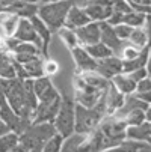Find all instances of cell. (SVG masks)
<instances>
[{
	"mask_svg": "<svg viewBox=\"0 0 151 152\" xmlns=\"http://www.w3.org/2000/svg\"><path fill=\"white\" fill-rule=\"evenodd\" d=\"M83 140H85V136L83 134L73 133L71 136L63 139L59 152H80V145H82Z\"/></svg>",
	"mask_w": 151,
	"mask_h": 152,
	"instance_id": "obj_24",
	"label": "cell"
},
{
	"mask_svg": "<svg viewBox=\"0 0 151 152\" xmlns=\"http://www.w3.org/2000/svg\"><path fill=\"white\" fill-rule=\"evenodd\" d=\"M147 15L148 14H141V12H127L122 15V24H127L130 27H142L145 24V20H147Z\"/></svg>",
	"mask_w": 151,
	"mask_h": 152,
	"instance_id": "obj_29",
	"label": "cell"
},
{
	"mask_svg": "<svg viewBox=\"0 0 151 152\" xmlns=\"http://www.w3.org/2000/svg\"><path fill=\"white\" fill-rule=\"evenodd\" d=\"M17 0H0V5H2V8H3V11L6 9V8H9L12 3H15Z\"/></svg>",
	"mask_w": 151,
	"mask_h": 152,
	"instance_id": "obj_40",
	"label": "cell"
},
{
	"mask_svg": "<svg viewBox=\"0 0 151 152\" xmlns=\"http://www.w3.org/2000/svg\"><path fill=\"white\" fill-rule=\"evenodd\" d=\"M91 21H106L112 14L110 0H89L83 8Z\"/></svg>",
	"mask_w": 151,
	"mask_h": 152,
	"instance_id": "obj_9",
	"label": "cell"
},
{
	"mask_svg": "<svg viewBox=\"0 0 151 152\" xmlns=\"http://www.w3.org/2000/svg\"><path fill=\"white\" fill-rule=\"evenodd\" d=\"M80 152H103V134L100 128L94 129L89 139L85 136V140L80 145Z\"/></svg>",
	"mask_w": 151,
	"mask_h": 152,
	"instance_id": "obj_20",
	"label": "cell"
},
{
	"mask_svg": "<svg viewBox=\"0 0 151 152\" xmlns=\"http://www.w3.org/2000/svg\"><path fill=\"white\" fill-rule=\"evenodd\" d=\"M106 112L104 96L98 99L94 107H83L80 104H74V133L88 136L100 125V121Z\"/></svg>",
	"mask_w": 151,
	"mask_h": 152,
	"instance_id": "obj_2",
	"label": "cell"
},
{
	"mask_svg": "<svg viewBox=\"0 0 151 152\" xmlns=\"http://www.w3.org/2000/svg\"><path fill=\"white\" fill-rule=\"evenodd\" d=\"M74 104L76 102L73 98H70L68 95L63 94L62 99H60L59 110L53 119L56 133L59 136H62L63 139L74 133Z\"/></svg>",
	"mask_w": 151,
	"mask_h": 152,
	"instance_id": "obj_6",
	"label": "cell"
},
{
	"mask_svg": "<svg viewBox=\"0 0 151 152\" xmlns=\"http://www.w3.org/2000/svg\"><path fill=\"white\" fill-rule=\"evenodd\" d=\"M15 63L3 50H0V78H15Z\"/></svg>",
	"mask_w": 151,
	"mask_h": 152,
	"instance_id": "obj_23",
	"label": "cell"
},
{
	"mask_svg": "<svg viewBox=\"0 0 151 152\" xmlns=\"http://www.w3.org/2000/svg\"><path fill=\"white\" fill-rule=\"evenodd\" d=\"M17 41L20 42H30V44L36 45L39 50H41V45H42V42L41 39L38 38L32 23H30V20L29 18H20L18 20V23H17V29L12 35Z\"/></svg>",
	"mask_w": 151,
	"mask_h": 152,
	"instance_id": "obj_10",
	"label": "cell"
},
{
	"mask_svg": "<svg viewBox=\"0 0 151 152\" xmlns=\"http://www.w3.org/2000/svg\"><path fill=\"white\" fill-rule=\"evenodd\" d=\"M52 2H59V0H39V3H52Z\"/></svg>",
	"mask_w": 151,
	"mask_h": 152,
	"instance_id": "obj_42",
	"label": "cell"
},
{
	"mask_svg": "<svg viewBox=\"0 0 151 152\" xmlns=\"http://www.w3.org/2000/svg\"><path fill=\"white\" fill-rule=\"evenodd\" d=\"M5 12L14 14L18 18H32L38 12V5L27 3V2H23V0H17L15 3H12L9 8L5 9Z\"/></svg>",
	"mask_w": 151,
	"mask_h": 152,
	"instance_id": "obj_17",
	"label": "cell"
},
{
	"mask_svg": "<svg viewBox=\"0 0 151 152\" xmlns=\"http://www.w3.org/2000/svg\"><path fill=\"white\" fill-rule=\"evenodd\" d=\"M8 131H11V129H9V126L2 121V119H0V136H2V134H5V133H8Z\"/></svg>",
	"mask_w": 151,
	"mask_h": 152,
	"instance_id": "obj_39",
	"label": "cell"
},
{
	"mask_svg": "<svg viewBox=\"0 0 151 152\" xmlns=\"http://www.w3.org/2000/svg\"><path fill=\"white\" fill-rule=\"evenodd\" d=\"M97 23H98V27H100V42H103L106 47H109L115 56L119 54L122 47L125 45V41H121L116 36L113 26H110L107 21H97Z\"/></svg>",
	"mask_w": 151,
	"mask_h": 152,
	"instance_id": "obj_8",
	"label": "cell"
},
{
	"mask_svg": "<svg viewBox=\"0 0 151 152\" xmlns=\"http://www.w3.org/2000/svg\"><path fill=\"white\" fill-rule=\"evenodd\" d=\"M91 23V18L86 15L85 9L79 8V6H71L68 14H67V18H65V24H63V27L65 29H70V30H76L85 24Z\"/></svg>",
	"mask_w": 151,
	"mask_h": 152,
	"instance_id": "obj_15",
	"label": "cell"
},
{
	"mask_svg": "<svg viewBox=\"0 0 151 152\" xmlns=\"http://www.w3.org/2000/svg\"><path fill=\"white\" fill-rule=\"evenodd\" d=\"M71 6H73L71 0H59V2H52V3H42V5H38L36 15L52 30V33H55L63 27L67 14Z\"/></svg>",
	"mask_w": 151,
	"mask_h": 152,
	"instance_id": "obj_3",
	"label": "cell"
},
{
	"mask_svg": "<svg viewBox=\"0 0 151 152\" xmlns=\"http://www.w3.org/2000/svg\"><path fill=\"white\" fill-rule=\"evenodd\" d=\"M125 126L124 119H109L98 126L103 134V151L118 145L125 139Z\"/></svg>",
	"mask_w": 151,
	"mask_h": 152,
	"instance_id": "obj_7",
	"label": "cell"
},
{
	"mask_svg": "<svg viewBox=\"0 0 151 152\" xmlns=\"http://www.w3.org/2000/svg\"><path fill=\"white\" fill-rule=\"evenodd\" d=\"M150 133H151V125L147 121L139 124V125H128V126H125V137L130 139V140L150 143Z\"/></svg>",
	"mask_w": 151,
	"mask_h": 152,
	"instance_id": "obj_16",
	"label": "cell"
},
{
	"mask_svg": "<svg viewBox=\"0 0 151 152\" xmlns=\"http://www.w3.org/2000/svg\"><path fill=\"white\" fill-rule=\"evenodd\" d=\"M110 81H112V84L115 86V88L122 94V95H130V94H133L135 92V89H136V83L128 77V75H125V74H116L115 77H112L110 78Z\"/></svg>",
	"mask_w": 151,
	"mask_h": 152,
	"instance_id": "obj_21",
	"label": "cell"
},
{
	"mask_svg": "<svg viewBox=\"0 0 151 152\" xmlns=\"http://www.w3.org/2000/svg\"><path fill=\"white\" fill-rule=\"evenodd\" d=\"M104 101H106V110L109 112L116 110L124 104V95L112 84V81L107 86V98H104Z\"/></svg>",
	"mask_w": 151,
	"mask_h": 152,
	"instance_id": "obj_22",
	"label": "cell"
},
{
	"mask_svg": "<svg viewBox=\"0 0 151 152\" xmlns=\"http://www.w3.org/2000/svg\"><path fill=\"white\" fill-rule=\"evenodd\" d=\"M9 152H27V151H26L23 146H20V145H18V146H15V148H14L12 151H9Z\"/></svg>",
	"mask_w": 151,
	"mask_h": 152,
	"instance_id": "obj_41",
	"label": "cell"
},
{
	"mask_svg": "<svg viewBox=\"0 0 151 152\" xmlns=\"http://www.w3.org/2000/svg\"><path fill=\"white\" fill-rule=\"evenodd\" d=\"M128 42L132 45H135L136 48H144L145 45H148V33L142 30L141 27H135L130 36H128Z\"/></svg>",
	"mask_w": 151,
	"mask_h": 152,
	"instance_id": "obj_30",
	"label": "cell"
},
{
	"mask_svg": "<svg viewBox=\"0 0 151 152\" xmlns=\"http://www.w3.org/2000/svg\"><path fill=\"white\" fill-rule=\"evenodd\" d=\"M23 2H27V3H35V5H38V3H39V0H23Z\"/></svg>",
	"mask_w": 151,
	"mask_h": 152,
	"instance_id": "obj_43",
	"label": "cell"
},
{
	"mask_svg": "<svg viewBox=\"0 0 151 152\" xmlns=\"http://www.w3.org/2000/svg\"><path fill=\"white\" fill-rule=\"evenodd\" d=\"M60 36H62L63 41L67 42V45H68L70 48H73L74 45H77V44H76V42H77V38H76V35H74L73 30L63 27V30H60Z\"/></svg>",
	"mask_w": 151,
	"mask_h": 152,
	"instance_id": "obj_34",
	"label": "cell"
},
{
	"mask_svg": "<svg viewBox=\"0 0 151 152\" xmlns=\"http://www.w3.org/2000/svg\"><path fill=\"white\" fill-rule=\"evenodd\" d=\"M100 89H95V88H91L88 84H82V89L77 92V104L83 105V107H94L98 99H100Z\"/></svg>",
	"mask_w": 151,
	"mask_h": 152,
	"instance_id": "obj_18",
	"label": "cell"
},
{
	"mask_svg": "<svg viewBox=\"0 0 151 152\" xmlns=\"http://www.w3.org/2000/svg\"><path fill=\"white\" fill-rule=\"evenodd\" d=\"M83 83H85V84H88V86H91V88H95V89L104 91V89H107V86H109L110 80H106L104 77L98 75V74L94 71V72H86Z\"/></svg>",
	"mask_w": 151,
	"mask_h": 152,
	"instance_id": "obj_28",
	"label": "cell"
},
{
	"mask_svg": "<svg viewBox=\"0 0 151 152\" xmlns=\"http://www.w3.org/2000/svg\"><path fill=\"white\" fill-rule=\"evenodd\" d=\"M136 94H144V92H151V80L150 77H145L136 83Z\"/></svg>",
	"mask_w": 151,
	"mask_h": 152,
	"instance_id": "obj_35",
	"label": "cell"
},
{
	"mask_svg": "<svg viewBox=\"0 0 151 152\" xmlns=\"http://www.w3.org/2000/svg\"><path fill=\"white\" fill-rule=\"evenodd\" d=\"M73 32H74L77 41H80L85 47L95 44V42L100 41V27H98L97 21H91V23L85 24V26H82V27H79Z\"/></svg>",
	"mask_w": 151,
	"mask_h": 152,
	"instance_id": "obj_12",
	"label": "cell"
},
{
	"mask_svg": "<svg viewBox=\"0 0 151 152\" xmlns=\"http://www.w3.org/2000/svg\"><path fill=\"white\" fill-rule=\"evenodd\" d=\"M122 119H124V122H125L127 126L128 125H139V124L145 122V110H142V108H135V110L128 112Z\"/></svg>",
	"mask_w": 151,
	"mask_h": 152,
	"instance_id": "obj_31",
	"label": "cell"
},
{
	"mask_svg": "<svg viewBox=\"0 0 151 152\" xmlns=\"http://www.w3.org/2000/svg\"><path fill=\"white\" fill-rule=\"evenodd\" d=\"M136 96L141 99V101H144V102H148L150 104V101H151V92H144V94H136Z\"/></svg>",
	"mask_w": 151,
	"mask_h": 152,
	"instance_id": "obj_38",
	"label": "cell"
},
{
	"mask_svg": "<svg viewBox=\"0 0 151 152\" xmlns=\"http://www.w3.org/2000/svg\"><path fill=\"white\" fill-rule=\"evenodd\" d=\"M144 142H136V140H130V139H124L121 140L118 145L109 148V149H106L103 152H138L139 148L142 146Z\"/></svg>",
	"mask_w": 151,
	"mask_h": 152,
	"instance_id": "obj_26",
	"label": "cell"
},
{
	"mask_svg": "<svg viewBox=\"0 0 151 152\" xmlns=\"http://www.w3.org/2000/svg\"><path fill=\"white\" fill-rule=\"evenodd\" d=\"M86 53H88L91 57H94L95 60H101V59H106V57H109L112 56V50L109 47H106L103 42H95V44H91V45H86L85 47Z\"/></svg>",
	"mask_w": 151,
	"mask_h": 152,
	"instance_id": "obj_25",
	"label": "cell"
},
{
	"mask_svg": "<svg viewBox=\"0 0 151 152\" xmlns=\"http://www.w3.org/2000/svg\"><path fill=\"white\" fill-rule=\"evenodd\" d=\"M71 53H73V59L76 62V65L79 66V69L85 71V72H94L95 68H97V60L94 57H91L86 50L83 47H79V45H74L71 48Z\"/></svg>",
	"mask_w": 151,
	"mask_h": 152,
	"instance_id": "obj_14",
	"label": "cell"
},
{
	"mask_svg": "<svg viewBox=\"0 0 151 152\" xmlns=\"http://www.w3.org/2000/svg\"><path fill=\"white\" fill-rule=\"evenodd\" d=\"M62 142H63V137L56 133L53 137H50V139L44 143L41 152H59V151H60V146H62Z\"/></svg>",
	"mask_w": 151,
	"mask_h": 152,
	"instance_id": "obj_32",
	"label": "cell"
},
{
	"mask_svg": "<svg viewBox=\"0 0 151 152\" xmlns=\"http://www.w3.org/2000/svg\"><path fill=\"white\" fill-rule=\"evenodd\" d=\"M20 145V136L14 131H8L0 136V152H9Z\"/></svg>",
	"mask_w": 151,
	"mask_h": 152,
	"instance_id": "obj_27",
	"label": "cell"
},
{
	"mask_svg": "<svg viewBox=\"0 0 151 152\" xmlns=\"http://www.w3.org/2000/svg\"><path fill=\"white\" fill-rule=\"evenodd\" d=\"M135 27H130V26H127V24H116V26H113V30H115V33H116V36L121 39V41H128V36H130V33H132V30H133Z\"/></svg>",
	"mask_w": 151,
	"mask_h": 152,
	"instance_id": "obj_33",
	"label": "cell"
},
{
	"mask_svg": "<svg viewBox=\"0 0 151 152\" xmlns=\"http://www.w3.org/2000/svg\"><path fill=\"white\" fill-rule=\"evenodd\" d=\"M56 134L53 122L30 124L20 134V146H23L27 152H41L44 143Z\"/></svg>",
	"mask_w": 151,
	"mask_h": 152,
	"instance_id": "obj_4",
	"label": "cell"
},
{
	"mask_svg": "<svg viewBox=\"0 0 151 152\" xmlns=\"http://www.w3.org/2000/svg\"><path fill=\"white\" fill-rule=\"evenodd\" d=\"M60 99H62V95L59 94V91L53 84H50L49 89L38 96V104H36V108H35V113H33L30 124L53 122V119L59 110Z\"/></svg>",
	"mask_w": 151,
	"mask_h": 152,
	"instance_id": "obj_5",
	"label": "cell"
},
{
	"mask_svg": "<svg viewBox=\"0 0 151 152\" xmlns=\"http://www.w3.org/2000/svg\"><path fill=\"white\" fill-rule=\"evenodd\" d=\"M32 80L33 78L21 80L18 77L0 78V89L3 91L5 98L14 110V113L21 119H26L30 122L38 104V98L33 92Z\"/></svg>",
	"mask_w": 151,
	"mask_h": 152,
	"instance_id": "obj_1",
	"label": "cell"
},
{
	"mask_svg": "<svg viewBox=\"0 0 151 152\" xmlns=\"http://www.w3.org/2000/svg\"><path fill=\"white\" fill-rule=\"evenodd\" d=\"M86 2H89V0H85V3H86Z\"/></svg>",
	"mask_w": 151,
	"mask_h": 152,
	"instance_id": "obj_45",
	"label": "cell"
},
{
	"mask_svg": "<svg viewBox=\"0 0 151 152\" xmlns=\"http://www.w3.org/2000/svg\"><path fill=\"white\" fill-rule=\"evenodd\" d=\"M127 75L130 77L135 83H138L139 80H142V78H145V77H150L147 66H145V68H139V69H136V71H133V72H128Z\"/></svg>",
	"mask_w": 151,
	"mask_h": 152,
	"instance_id": "obj_36",
	"label": "cell"
},
{
	"mask_svg": "<svg viewBox=\"0 0 151 152\" xmlns=\"http://www.w3.org/2000/svg\"><path fill=\"white\" fill-rule=\"evenodd\" d=\"M2 12H5V11H3V8H2V5H0V14H2Z\"/></svg>",
	"mask_w": 151,
	"mask_h": 152,
	"instance_id": "obj_44",
	"label": "cell"
},
{
	"mask_svg": "<svg viewBox=\"0 0 151 152\" xmlns=\"http://www.w3.org/2000/svg\"><path fill=\"white\" fill-rule=\"evenodd\" d=\"M29 20H30V23H32V26H33V29H35L38 38H39L41 42H42V45H41V56L47 57V56H49V47H50L52 35H53V33H52V30L38 18V15H35V17H32V18H29Z\"/></svg>",
	"mask_w": 151,
	"mask_h": 152,
	"instance_id": "obj_13",
	"label": "cell"
},
{
	"mask_svg": "<svg viewBox=\"0 0 151 152\" xmlns=\"http://www.w3.org/2000/svg\"><path fill=\"white\" fill-rule=\"evenodd\" d=\"M95 72L98 75L104 77L106 80H110L116 74L122 72V60L118 56H115V54L106 57V59H101V60H97Z\"/></svg>",
	"mask_w": 151,
	"mask_h": 152,
	"instance_id": "obj_11",
	"label": "cell"
},
{
	"mask_svg": "<svg viewBox=\"0 0 151 152\" xmlns=\"http://www.w3.org/2000/svg\"><path fill=\"white\" fill-rule=\"evenodd\" d=\"M57 69H59V66H57V63L55 60H47L44 63V75L46 74H55Z\"/></svg>",
	"mask_w": 151,
	"mask_h": 152,
	"instance_id": "obj_37",
	"label": "cell"
},
{
	"mask_svg": "<svg viewBox=\"0 0 151 152\" xmlns=\"http://www.w3.org/2000/svg\"><path fill=\"white\" fill-rule=\"evenodd\" d=\"M150 56V44L145 45L144 48H141V53L138 57L132 59V60H122V74H128V72H133L139 68H145Z\"/></svg>",
	"mask_w": 151,
	"mask_h": 152,
	"instance_id": "obj_19",
	"label": "cell"
}]
</instances>
